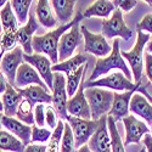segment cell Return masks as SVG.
I'll return each instance as SVG.
<instances>
[{"instance_id": "37", "label": "cell", "mask_w": 152, "mask_h": 152, "mask_svg": "<svg viewBox=\"0 0 152 152\" xmlns=\"http://www.w3.org/2000/svg\"><path fill=\"white\" fill-rule=\"evenodd\" d=\"M58 115L53 105H46L45 107V124L49 129H55L58 123Z\"/></svg>"}, {"instance_id": "2", "label": "cell", "mask_w": 152, "mask_h": 152, "mask_svg": "<svg viewBox=\"0 0 152 152\" xmlns=\"http://www.w3.org/2000/svg\"><path fill=\"white\" fill-rule=\"evenodd\" d=\"M119 44L121 40L119 39H113V46H112V51L108 56L102 57V58H97L95 62V67L94 71L91 72V74L89 75L86 82H94L101 77H104L105 74L110 73L113 69H118L119 72H122L126 78L133 82V74L130 68L126 65L125 60L122 57L121 55V50H119Z\"/></svg>"}, {"instance_id": "48", "label": "cell", "mask_w": 152, "mask_h": 152, "mask_svg": "<svg viewBox=\"0 0 152 152\" xmlns=\"http://www.w3.org/2000/svg\"><path fill=\"white\" fill-rule=\"evenodd\" d=\"M0 113H4V105H3L1 96H0Z\"/></svg>"}, {"instance_id": "31", "label": "cell", "mask_w": 152, "mask_h": 152, "mask_svg": "<svg viewBox=\"0 0 152 152\" xmlns=\"http://www.w3.org/2000/svg\"><path fill=\"white\" fill-rule=\"evenodd\" d=\"M15 118L27 125H34V105L27 99H23L17 108Z\"/></svg>"}, {"instance_id": "15", "label": "cell", "mask_w": 152, "mask_h": 152, "mask_svg": "<svg viewBox=\"0 0 152 152\" xmlns=\"http://www.w3.org/2000/svg\"><path fill=\"white\" fill-rule=\"evenodd\" d=\"M84 89L85 88H84V80H83L79 89L74 94V96L68 99L67 112H68V116H72V117L91 119V113H90L89 105H88L86 97L84 95Z\"/></svg>"}, {"instance_id": "16", "label": "cell", "mask_w": 152, "mask_h": 152, "mask_svg": "<svg viewBox=\"0 0 152 152\" xmlns=\"http://www.w3.org/2000/svg\"><path fill=\"white\" fill-rule=\"evenodd\" d=\"M29 85H39L43 86L44 89H49L46 84L43 82L40 75L38 72L27 62H23L20 66L17 73H16V83L15 88L16 89H24Z\"/></svg>"}, {"instance_id": "20", "label": "cell", "mask_w": 152, "mask_h": 152, "mask_svg": "<svg viewBox=\"0 0 152 152\" xmlns=\"http://www.w3.org/2000/svg\"><path fill=\"white\" fill-rule=\"evenodd\" d=\"M129 111L133 115H136L140 118H142L147 124H152V104L150 100L142 95L141 93H134L130 105H129Z\"/></svg>"}, {"instance_id": "7", "label": "cell", "mask_w": 152, "mask_h": 152, "mask_svg": "<svg viewBox=\"0 0 152 152\" xmlns=\"http://www.w3.org/2000/svg\"><path fill=\"white\" fill-rule=\"evenodd\" d=\"M102 35L106 39H116L117 37L123 38L124 40L132 39L133 31L125 24L123 12L119 9L113 11L110 18L102 21Z\"/></svg>"}, {"instance_id": "35", "label": "cell", "mask_w": 152, "mask_h": 152, "mask_svg": "<svg viewBox=\"0 0 152 152\" xmlns=\"http://www.w3.org/2000/svg\"><path fill=\"white\" fill-rule=\"evenodd\" d=\"M17 46V32L4 31L0 34V50L1 53H9Z\"/></svg>"}, {"instance_id": "30", "label": "cell", "mask_w": 152, "mask_h": 152, "mask_svg": "<svg viewBox=\"0 0 152 152\" xmlns=\"http://www.w3.org/2000/svg\"><path fill=\"white\" fill-rule=\"evenodd\" d=\"M107 126H108V133H110V139H111L112 152H125L124 142L117 129V123L110 116H107Z\"/></svg>"}, {"instance_id": "26", "label": "cell", "mask_w": 152, "mask_h": 152, "mask_svg": "<svg viewBox=\"0 0 152 152\" xmlns=\"http://www.w3.org/2000/svg\"><path fill=\"white\" fill-rule=\"evenodd\" d=\"M24 144L14 134L0 129V152H24Z\"/></svg>"}, {"instance_id": "5", "label": "cell", "mask_w": 152, "mask_h": 152, "mask_svg": "<svg viewBox=\"0 0 152 152\" xmlns=\"http://www.w3.org/2000/svg\"><path fill=\"white\" fill-rule=\"evenodd\" d=\"M141 86L140 83H134L129 80L125 75L117 71L106 77H101L94 82H84V88H104L113 93H124V91H139Z\"/></svg>"}, {"instance_id": "28", "label": "cell", "mask_w": 152, "mask_h": 152, "mask_svg": "<svg viewBox=\"0 0 152 152\" xmlns=\"http://www.w3.org/2000/svg\"><path fill=\"white\" fill-rule=\"evenodd\" d=\"M0 21H1L3 32L4 31H9V32H17L18 31L20 23H18L17 17L14 14V11H12L10 1H7V4L1 9V11H0Z\"/></svg>"}, {"instance_id": "24", "label": "cell", "mask_w": 152, "mask_h": 152, "mask_svg": "<svg viewBox=\"0 0 152 152\" xmlns=\"http://www.w3.org/2000/svg\"><path fill=\"white\" fill-rule=\"evenodd\" d=\"M50 5L55 12L58 23L67 24L73 20L75 1L73 0H53L50 1Z\"/></svg>"}, {"instance_id": "22", "label": "cell", "mask_w": 152, "mask_h": 152, "mask_svg": "<svg viewBox=\"0 0 152 152\" xmlns=\"http://www.w3.org/2000/svg\"><path fill=\"white\" fill-rule=\"evenodd\" d=\"M1 100L4 105V116L15 117L21 101L23 100V96L21 95L18 89H16L11 84H7L6 91L1 95Z\"/></svg>"}, {"instance_id": "3", "label": "cell", "mask_w": 152, "mask_h": 152, "mask_svg": "<svg viewBox=\"0 0 152 152\" xmlns=\"http://www.w3.org/2000/svg\"><path fill=\"white\" fill-rule=\"evenodd\" d=\"M113 91L104 88H85L84 95L90 108L91 119L99 121L108 115L113 104Z\"/></svg>"}, {"instance_id": "51", "label": "cell", "mask_w": 152, "mask_h": 152, "mask_svg": "<svg viewBox=\"0 0 152 152\" xmlns=\"http://www.w3.org/2000/svg\"><path fill=\"white\" fill-rule=\"evenodd\" d=\"M3 56H4V53H1V54H0V62H1V58H3Z\"/></svg>"}, {"instance_id": "11", "label": "cell", "mask_w": 152, "mask_h": 152, "mask_svg": "<svg viewBox=\"0 0 152 152\" xmlns=\"http://www.w3.org/2000/svg\"><path fill=\"white\" fill-rule=\"evenodd\" d=\"M23 50L21 46H16L14 50L5 53L1 62H0V72H1L9 84L15 86L16 83V73L23 61Z\"/></svg>"}, {"instance_id": "53", "label": "cell", "mask_w": 152, "mask_h": 152, "mask_svg": "<svg viewBox=\"0 0 152 152\" xmlns=\"http://www.w3.org/2000/svg\"><path fill=\"white\" fill-rule=\"evenodd\" d=\"M139 152H146V148H141V150L139 151Z\"/></svg>"}, {"instance_id": "9", "label": "cell", "mask_w": 152, "mask_h": 152, "mask_svg": "<svg viewBox=\"0 0 152 152\" xmlns=\"http://www.w3.org/2000/svg\"><path fill=\"white\" fill-rule=\"evenodd\" d=\"M80 33L84 38V51L93 54L99 58L106 57L111 54L112 46L108 44L107 39L102 34L91 33L85 26H80Z\"/></svg>"}, {"instance_id": "54", "label": "cell", "mask_w": 152, "mask_h": 152, "mask_svg": "<svg viewBox=\"0 0 152 152\" xmlns=\"http://www.w3.org/2000/svg\"><path fill=\"white\" fill-rule=\"evenodd\" d=\"M0 54H1V50H0Z\"/></svg>"}, {"instance_id": "36", "label": "cell", "mask_w": 152, "mask_h": 152, "mask_svg": "<svg viewBox=\"0 0 152 152\" xmlns=\"http://www.w3.org/2000/svg\"><path fill=\"white\" fill-rule=\"evenodd\" d=\"M51 134H53V132L50 129L45 128V126H44V128H40V126H38V125L34 124V125H32V139H31V142L45 145L50 140Z\"/></svg>"}, {"instance_id": "27", "label": "cell", "mask_w": 152, "mask_h": 152, "mask_svg": "<svg viewBox=\"0 0 152 152\" xmlns=\"http://www.w3.org/2000/svg\"><path fill=\"white\" fill-rule=\"evenodd\" d=\"M88 57L83 54H77L72 56L71 58L63 61V62H58L56 65H53V72H60L62 74H69L74 71H77L79 67L86 65Z\"/></svg>"}, {"instance_id": "49", "label": "cell", "mask_w": 152, "mask_h": 152, "mask_svg": "<svg viewBox=\"0 0 152 152\" xmlns=\"http://www.w3.org/2000/svg\"><path fill=\"white\" fill-rule=\"evenodd\" d=\"M4 113H0V129H3V124H1V119H3Z\"/></svg>"}, {"instance_id": "39", "label": "cell", "mask_w": 152, "mask_h": 152, "mask_svg": "<svg viewBox=\"0 0 152 152\" xmlns=\"http://www.w3.org/2000/svg\"><path fill=\"white\" fill-rule=\"evenodd\" d=\"M136 31L139 32H146V34H152V14L145 15L141 21L137 23Z\"/></svg>"}, {"instance_id": "44", "label": "cell", "mask_w": 152, "mask_h": 152, "mask_svg": "<svg viewBox=\"0 0 152 152\" xmlns=\"http://www.w3.org/2000/svg\"><path fill=\"white\" fill-rule=\"evenodd\" d=\"M7 80H6V78H5V75L0 72V94H4L5 91H6V88H7Z\"/></svg>"}, {"instance_id": "1", "label": "cell", "mask_w": 152, "mask_h": 152, "mask_svg": "<svg viewBox=\"0 0 152 152\" xmlns=\"http://www.w3.org/2000/svg\"><path fill=\"white\" fill-rule=\"evenodd\" d=\"M78 15L75 14L74 18L67 23V24H61L60 27L50 31L43 35H34L33 37V42H32V48L33 51L35 54H42L45 55L50 58V61L53 62V65L58 63V43L61 37L68 32L73 24L77 22Z\"/></svg>"}, {"instance_id": "12", "label": "cell", "mask_w": 152, "mask_h": 152, "mask_svg": "<svg viewBox=\"0 0 152 152\" xmlns=\"http://www.w3.org/2000/svg\"><path fill=\"white\" fill-rule=\"evenodd\" d=\"M23 61L29 63V65L38 72L40 75L43 82L46 84L49 90H53L54 85V72H53V62L50 58L45 55L42 54H32V55H26L23 54Z\"/></svg>"}, {"instance_id": "23", "label": "cell", "mask_w": 152, "mask_h": 152, "mask_svg": "<svg viewBox=\"0 0 152 152\" xmlns=\"http://www.w3.org/2000/svg\"><path fill=\"white\" fill-rule=\"evenodd\" d=\"M37 21L45 28H55L57 26V18L51 10V5L48 0H39L35 5Z\"/></svg>"}, {"instance_id": "21", "label": "cell", "mask_w": 152, "mask_h": 152, "mask_svg": "<svg viewBox=\"0 0 152 152\" xmlns=\"http://www.w3.org/2000/svg\"><path fill=\"white\" fill-rule=\"evenodd\" d=\"M23 99H27L28 101L35 106L38 104L51 105L53 104V94L49 89H44L39 85H29L24 89H18Z\"/></svg>"}, {"instance_id": "17", "label": "cell", "mask_w": 152, "mask_h": 152, "mask_svg": "<svg viewBox=\"0 0 152 152\" xmlns=\"http://www.w3.org/2000/svg\"><path fill=\"white\" fill-rule=\"evenodd\" d=\"M136 91H124V93H115L113 94V104L111 111L107 116L112 117L115 122L123 121L125 117L129 116V105L130 100Z\"/></svg>"}, {"instance_id": "41", "label": "cell", "mask_w": 152, "mask_h": 152, "mask_svg": "<svg viewBox=\"0 0 152 152\" xmlns=\"http://www.w3.org/2000/svg\"><path fill=\"white\" fill-rule=\"evenodd\" d=\"M144 68H145V74L150 83L152 84V54L145 53V58H144Z\"/></svg>"}, {"instance_id": "45", "label": "cell", "mask_w": 152, "mask_h": 152, "mask_svg": "<svg viewBox=\"0 0 152 152\" xmlns=\"http://www.w3.org/2000/svg\"><path fill=\"white\" fill-rule=\"evenodd\" d=\"M145 53L152 54V39H150L148 43L146 44V46H145Z\"/></svg>"}, {"instance_id": "33", "label": "cell", "mask_w": 152, "mask_h": 152, "mask_svg": "<svg viewBox=\"0 0 152 152\" xmlns=\"http://www.w3.org/2000/svg\"><path fill=\"white\" fill-rule=\"evenodd\" d=\"M63 130H65V121L60 119L56 128L53 130L51 137L46 144V152H60Z\"/></svg>"}, {"instance_id": "29", "label": "cell", "mask_w": 152, "mask_h": 152, "mask_svg": "<svg viewBox=\"0 0 152 152\" xmlns=\"http://www.w3.org/2000/svg\"><path fill=\"white\" fill-rule=\"evenodd\" d=\"M86 68H88V65H84V66L79 67L77 71H74L66 75V89H67L68 99L73 97L74 94L79 89V86L83 82V75H84Z\"/></svg>"}, {"instance_id": "32", "label": "cell", "mask_w": 152, "mask_h": 152, "mask_svg": "<svg viewBox=\"0 0 152 152\" xmlns=\"http://www.w3.org/2000/svg\"><path fill=\"white\" fill-rule=\"evenodd\" d=\"M32 0H12L10 1L12 11L18 20L20 24H26L29 17V7L32 5Z\"/></svg>"}, {"instance_id": "40", "label": "cell", "mask_w": 152, "mask_h": 152, "mask_svg": "<svg viewBox=\"0 0 152 152\" xmlns=\"http://www.w3.org/2000/svg\"><path fill=\"white\" fill-rule=\"evenodd\" d=\"M112 3L116 6V9H119L122 12L132 11L137 4L136 0H115V1H112Z\"/></svg>"}, {"instance_id": "38", "label": "cell", "mask_w": 152, "mask_h": 152, "mask_svg": "<svg viewBox=\"0 0 152 152\" xmlns=\"http://www.w3.org/2000/svg\"><path fill=\"white\" fill-rule=\"evenodd\" d=\"M45 107L46 105L44 104H38L34 106V123L40 128L45 126Z\"/></svg>"}, {"instance_id": "52", "label": "cell", "mask_w": 152, "mask_h": 152, "mask_svg": "<svg viewBox=\"0 0 152 152\" xmlns=\"http://www.w3.org/2000/svg\"><path fill=\"white\" fill-rule=\"evenodd\" d=\"M150 135L152 136V124H151V128H150Z\"/></svg>"}, {"instance_id": "50", "label": "cell", "mask_w": 152, "mask_h": 152, "mask_svg": "<svg viewBox=\"0 0 152 152\" xmlns=\"http://www.w3.org/2000/svg\"><path fill=\"white\" fill-rule=\"evenodd\" d=\"M3 33V27H1V21H0V34Z\"/></svg>"}, {"instance_id": "6", "label": "cell", "mask_w": 152, "mask_h": 152, "mask_svg": "<svg viewBox=\"0 0 152 152\" xmlns=\"http://www.w3.org/2000/svg\"><path fill=\"white\" fill-rule=\"evenodd\" d=\"M78 20L73 24V27L61 37L58 43V62H63L71 58L75 51V49L82 42L80 33V21L84 17L82 12H77Z\"/></svg>"}, {"instance_id": "10", "label": "cell", "mask_w": 152, "mask_h": 152, "mask_svg": "<svg viewBox=\"0 0 152 152\" xmlns=\"http://www.w3.org/2000/svg\"><path fill=\"white\" fill-rule=\"evenodd\" d=\"M53 106L62 121H67V102L68 95L66 89V77L60 72H54V85H53Z\"/></svg>"}, {"instance_id": "25", "label": "cell", "mask_w": 152, "mask_h": 152, "mask_svg": "<svg viewBox=\"0 0 152 152\" xmlns=\"http://www.w3.org/2000/svg\"><path fill=\"white\" fill-rule=\"evenodd\" d=\"M116 10V6L112 1L108 0H97L89 5L85 11L83 12L84 17H102L104 20H107L111 17L113 11Z\"/></svg>"}, {"instance_id": "46", "label": "cell", "mask_w": 152, "mask_h": 152, "mask_svg": "<svg viewBox=\"0 0 152 152\" xmlns=\"http://www.w3.org/2000/svg\"><path fill=\"white\" fill-rule=\"evenodd\" d=\"M77 152H91V151H90L89 147H88V145H84V146L79 147V148L77 150Z\"/></svg>"}, {"instance_id": "14", "label": "cell", "mask_w": 152, "mask_h": 152, "mask_svg": "<svg viewBox=\"0 0 152 152\" xmlns=\"http://www.w3.org/2000/svg\"><path fill=\"white\" fill-rule=\"evenodd\" d=\"M86 145L91 152H112L111 139L107 126V116H104L99 119L97 129Z\"/></svg>"}, {"instance_id": "18", "label": "cell", "mask_w": 152, "mask_h": 152, "mask_svg": "<svg viewBox=\"0 0 152 152\" xmlns=\"http://www.w3.org/2000/svg\"><path fill=\"white\" fill-rule=\"evenodd\" d=\"M1 124L5 130L10 132L16 137H18L24 144V146L31 144V139H32V126L31 125L22 123L15 117H7V116H3Z\"/></svg>"}, {"instance_id": "42", "label": "cell", "mask_w": 152, "mask_h": 152, "mask_svg": "<svg viewBox=\"0 0 152 152\" xmlns=\"http://www.w3.org/2000/svg\"><path fill=\"white\" fill-rule=\"evenodd\" d=\"M24 152H46V146L42 144H33L31 142L29 145L26 146Z\"/></svg>"}, {"instance_id": "13", "label": "cell", "mask_w": 152, "mask_h": 152, "mask_svg": "<svg viewBox=\"0 0 152 152\" xmlns=\"http://www.w3.org/2000/svg\"><path fill=\"white\" fill-rule=\"evenodd\" d=\"M122 122L125 129L124 146L130 144H139L146 134H150V128L147 126V124L140 119H137L134 115H129Z\"/></svg>"}, {"instance_id": "19", "label": "cell", "mask_w": 152, "mask_h": 152, "mask_svg": "<svg viewBox=\"0 0 152 152\" xmlns=\"http://www.w3.org/2000/svg\"><path fill=\"white\" fill-rule=\"evenodd\" d=\"M37 29H38V21L35 20L34 15H29L27 23L24 26L20 27L17 31V43L20 44V46L22 48L23 53L26 55L34 54L32 48V42Z\"/></svg>"}, {"instance_id": "43", "label": "cell", "mask_w": 152, "mask_h": 152, "mask_svg": "<svg viewBox=\"0 0 152 152\" xmlns=\"http://www.w3.org/2000/svg\"><path fill=\"white\" fill-rule=\"evenodd\" d=\"M142 142L145 145V148H146V152H152V136L150 134H146L144 137H142Z\"/></svg>"}, {"instance_id": "8", "label": "cell", "mask_w": 152, "mask_h": 152, "mask_svg": "<svg viewBox=\"0 0 152 152\" xmlns=\"http://www.w3.org/2000/svg\"><path fill=\"white\" fill-rule=\"evenodd\" d=\"M66 122L69 124L71 129L73 132L77 150L88 144V141H89L90 137L94 135V133L97 129V125H99V121L83 119V118H77V117H72V116H68Z\"/></svg>"}, {"instance_id": "4", "label": "cell", "mask_w": 152, "mask_h": 152, "mask_svg": "<svg viewBox=\"0 0 152 152\" xmlns=\"http://www.w3.org/2000/svg\"><path fill=\"white\" fill-rule=\"evenodd\" d=\"M150 40V34L144 32H136V42L129 51H121L122 57L129 63L133 79L135 83H140L142 77L144 58H145V46Z\"/></svg>"}, {"instance_id": "34", "label": "cell", "mask_w": 152, "mask_h": 152, "mask_svg": "<svg viewBox=\"0 0 152 152\" xmlns=\"http://www.w3.org/2000/svg\"><path fill=\"white\" fill-rule=\"evenodd\" d=\"M60 152H77L74 135H73V132L67 122H65V130H63L62 140H61Z\"/></svg>"}, {"instance_id": "47", "label": "cell", "mask_w": 152, "mask_h": 152, "mask_svg": "<svg viewBox=\"0 0 152 152\" xmlns=\"http://www.w3.org/2000/svg\"><path fill=\"white\" fill-rule=\"evenodd\" d=\"M7 4V1H6V0H0V11H1V9L5 6Z\"/></svg>"}]
</instances>
